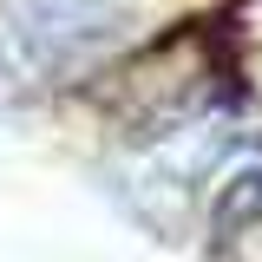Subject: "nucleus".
<instances>
[{"label":"nucleus","instance_id":"nucleus-1","mask_svg":"<svg viewBox=\"0 0 262 262\" xmlns=\"http://www.w3.org/2000/svg\"><path fill=\"white\" fill-rule=\"evenodd\" d=\"M138 33V0H0V79L72 85Z\"/></svg>","mask_w":262,"mask_h":262}]
</instances>
